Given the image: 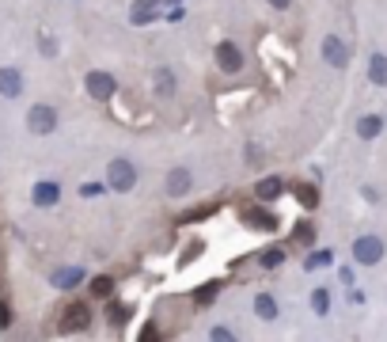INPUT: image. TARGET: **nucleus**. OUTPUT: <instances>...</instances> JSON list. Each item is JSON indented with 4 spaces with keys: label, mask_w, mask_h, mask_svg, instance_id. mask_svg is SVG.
I'll return each instance as SVG.
<instances>
[{
    "label": "nucleus",
    "mask_w": 387,
    "mask_h": 342,
    "mask_svg": "<svg viewBox=\"0 0 387 342\" xmlns=\"http://www.w3.org/2000/svg\"><path fill=\"white\" fill-rule=\"evenodd\" d=\"M383 239L376 236V232H361L353 239V263L357 266H376V263H383Z\"/></svg>",
    "instance_id": "f257e3e1"
},
{
    "label": "nucleus",
    "mask_w": 387,
    "mask_h": 342,
    "mask_svg": "<svg viewBox=\"0 0 387 342\" xmlns=\"http://www.w3.org/2000/svg\"><path fill=\"white\" fill-rule=\"evenodd\" d=\"M88 323H91V308L84 301H72V304H65V308H61L58 331H61V335H77V331H88Z\"/></svg>",
    "instance_id": "f03ea898"
},
{
    "label": "nucleus",
    "mask_w": 387,
    "mask_h": 342,
    "mask_svg": "<svg viewBox=\"0 0 387 342\" xmlns=\"http://www.w3.org/2000/svg\"><path fill=\"white\" fill-rule=\"evenodd\" d=\"M133 183H137V168H133V160L118 156V160H110V164H107V187H110V190L126 194V190H133Z\"/></svg>",
    "instance_id": "7ed1b4c3"
},
{
    "label": "nucleus",
    "mask_w": 387,
    "mask_h": 342,
    "mask_svg": "<svg viewBox=\"0 0 387 342\" xmlns=\"http://www.w3.org/2000/svg\"><path fill=\"white\" fill-rule=\"evenodd\" d=\"M27 129H31L34 137H50L53 129H58V107L34 103L31 110H27Z\"/></svg>",
    "instance_id": "20e7f679"
},
{
    "label": "nucleus",
    "mask_w": 387,
    "mask_h": 342,
    "mask_svg": "<svg viewBox=\"0 0 387 342\" xmlns=\"http://www.w3.org/2000/svg\"><path fill=\"white\" fill-rule=\"evenodd\" d=\"M84 91H88L91 99H99V103H107V99H114L118 80L110 77V72H103V69H91L88 77H84Z\"/></svg>",
    "instance_id": "39448f33"
},
{
    "label": "nucleus",
    "mask_w": 387,
    "mask_h": 342,
    "mask_svg": "<svg viewBox=\"0 0 387 342\" xmlns=\"http://www.w3.org/2000/svg\"><path fill=\"white\" fill-rule=\"evenodd\" d=\"M213 58H216V69L221 72H228V77H235V72H243V65H247V58H243V50L235 42L224 39L221 46L213 50Z\"/></svg>",
    "instance_id": "423d86ee"
},
{
    "label": "nucleus",
    "mask_w": 387,
    "mask_h": 342,
    "mask_svg": "<svg viewBox=\"0 0 387 342\" xmlns=\"http://www.w3.org/2000/svg\"><path fill=\"white\" fill-rule=\"evenodd\" d=\"M319 50H323V61L330 69H346L349 65V46H346V39H338V34H327Z\"/></svg>",
    "instance_id": "0eeeda50"
},
{
    "label": "nucleus",
    "mask_w": 387,
    "mask_h": 342,
    "mask_svg": "<svg viewBox=\"0 0 387 342\" xmlns=\"http://www.w3.org/2000/svg\"><path fill=\"white\" fill-rule=\"evenodd\" d=\"M0 96L4 99H20L23 96V72L15 65H4L0 69Z\"/></svg>",
    "instance_id": "6e6552de"
},
{
    "label": "nucleus",
    "mask_w": 387,
    "mask_h": 342,
    "mask_svg": "<svg viewBox=\"0 0 387 342\" xmlns=\"http://www.w3.org/2000/svg\"><path fill=\"white\" fill-rule=\"evenodd\" d=\"M240 221H243V225H251V228H258V232H273V228H277V217H273L270 209H262V206L243 209Z\"/></svg>",
    "instance_id": "1a4fd4ad"
},
{
    "label": "nucleus",
    "mask_w": 387,
    "mask_h": 342,
    "mask_svg": "<svg viewBox=\"0 0 387 342\" xmlns=\"http://www.w3.org/2000/svg\"><path fill=\"white\" fill-rule=\"evenodd\" d=\"M31 202L39 209H50V206H58L61 202V187L58 183H34V190H31Z\"/></svg>",
    "instance_id": "9d476101"
},
{
    "label": "nucleus",
    "mask_w": 387,
    "mask_h": 342,
    "mask_svg": "<svg viewBox=\"0 0 387 342\" xmlns=\"http://www.w3.org/2000/svg\"><path fill=\"white\" fill-rule=\"evenodd\" d=\"M383 114H376V110H372V114H361V118H357V137H361V141H376V137H380L383 133Z\"/></svg>",
    "instance_id": "9b49d317"
},
{
    "label": "nucleus",
    "mask_w": 387,
    "mask_h": 342,
    "mask_svg": "<svg viewBox=\"0 0 387 342\" xmlns=\"http://www.w3.org/2000/svg\"><path fill=\"white\" fill-rule=\"evenodd\" d=\"M88 278V270H84V266H61V270H53V285H58V289H77V285Z\"/></svg>",
    "instance_id": "f8f14e48"
},
{
    "label": "nucleus",
    "mask_w": 387,
    "mask_h": 342,
    "mask_svg": "<svg viewBox=\"0 0 387 342\" xmlns=\"http://www.w3.org/2000/svg\"><path fill=\"white\" fill-rule=\"evenodd\" d=\"M281 190H285V183H281L277 175H266V179L254 183V198H258V202H277Z\"/></svg>",
    "instance_id": "ddd939ff"
},
{
    "label": "nucleus",
    "mask_w": 387,
    "mask_h": 342,
    "mask_svg": "<svg viewBox=\"0 0 387 342\" xmlns=\"http://www.w3.org/2000/svg\"><path fill=\"white\" fill-rule=\"evenodd\" d=\"M277 297H273V293H254V316H258L262 323H273L277 320Z\"/></svg>",
    "instance_id": "4468645a"
},
{
    "label": "nucleus",
    "mask_w": 387,
    "mask_h": 342,
    "mask_svg": "<svg viewBox=\"0 0 387 342\" xmlns=\"http://www.w3.org/2000/svg\"><path fill=\"white\" fill-rule=\"evenodd\" d=\"M368 80L376 88H387V53L383 50H372V58H368Z\"/></svg>",
    "instance_id": "2eb2a0df"
},
{
    "label": "nucleus",
    "mask_w": 387,
    "mask_h": 342,
    "mask_svg": "<svg viewBox=\"0 0 387 342\" xmlns=\"http://www.w3.org/2000/svg\"><path fill=\"white\" fill-rule=\"evenodd\" d=\"M114 289H118V282L110 278V274H99V278L88 282V293H91L96 301H110V297H114Z\"/></svg>",
    "instance_id": "dca6fc26"
},
{
    "label": "nucleus",
    "mask_w": 387,
    "mask_h": 342,
    "mask_svg": "<svg viewBox=\"0 0 387 342\" xmlns=\"http://www.w3.org/2000/svg\"><path fill=\"white\" fill-rule=\"evenodd\" d=\"M194 187V175L186 171V168H175L171 175H167V194H171V198H178V194H186Z\"/></svg>",
    "instance_id": "f3484780"
},
{
    "label": "nucleus",
    "mask_w": 387,
    "mask_h": 342,
    "mask_svg": "<svg viewBox=\"0 0 387 342\" xmlns=\"http://www.w3.org/2000/svg\"><path fill=\"white\" fill-rule=\"evenodd\" d=\"M156 8H159V0H137L133 12H129V23H137V27L152 23L156 20Z\"/></svg>",
    "instance_id": "a211bd4d"
},
{
    "label": "nucleus",
    "mask_w": 387,
    "mask_h": 342,
    "mask_svg": "<svg viewBox=\"0 0 387 342\" xmlns=\"http://www.w3.org/2000/svg\"><path fill=\"white\" fill-rule=\"evenodd\" d=\"M175 91H178V84H175V72L167 69V65H159V69H156V96L171 99Z\"/></svg>",
    "instance_id": "6ab92c4d"
},
{
    "label": "nucleus",
    "mask_w": 387,
    "mask_h": 342,
    "mask_svg": "<svg viewBox=\"0 0 387 342\" xmlns=\"http://www.w3.org/2000/svg\"><path fill=\"white\" fill-rule=\"evenodd\" d=\"M292 198H296L304 209H315L319 206V187L315 183H296V187H292Z\"/></svg>",
    "instance_id": "aec40b11"
},
{
    "label": "nucleus",
    "mask_w": 387,
    "mask_h": 342,
    "mask_svg": "<svg viewBox=\"0 0 387 342\" xmlns=\"http://www.w3.org/2000/svg\"><path fill=\"white\" fill-rule=\"evenodd\" d=\"M216 293H221V282H205V285H197V289H194V304H197V308H205V304H213V301H216Z\"/></svg>",
    "instance_id": "412c9836"
},
{
    "label": "nucleus",
    "mask_w": 387,
    "mask_h": 342,
    "mask_svg": "<svg viewBox=\"0 0 387 342\" xmlns=\"http://www.w3.org/2000/svg\"><path fill=\"white\" fill-rule=\"evenodd\" d=\"M311 312H315V316H327L330 312V289H323V285L311 289Z\"/></svg>",
    "instance_id": "4be33fe9"
},
{
    "label": "nucleus",
    "mask_w": 387,
    "mask_h": 342,
    "mask_svg": "<svg viewBox=\"0 0 387 342\" xmlns=\"http://www.w3.org/2000/svg\"><path fill=\"white\" fill-rule=\"evenodd\" d=\"M334 263V251L330 247H323V251H311L308 255V263H304V270H323V266Z\"/></svg>",
    "instance_id": "5701e85b"
},
{
    "label": "nucleus",
    "mask_w": 387,
    "mask_h": 342,
    "mask_svg": "<svg viewBox=\"0 0 387 342\" xmlns=\"http://www.w3.org/2000/svg\"><path fill=\"white\" fill-rule=\"evenodd\" d=\"M213 217V206H197V209H186L183 217H178V225H194V221H205Z\"/></svg>",
    "instance_id": "b1692460"
},
{
    "label": "nucleus",
    "mask_w": 387,
    "mask_h": 342,
    "mask_svg": "<svg viewBox=\"0 0 387 342\" xmlns=\"http://www.w3.org/2000/svg\"><path fill=\"white\" fill-rule=\"evenodd\" d=\"M281 263H285V251H281V247H270V251H262V266H266V270H277Z\"/></svg>",
    "instance_id": "393cba45"
},
{
    "label": "nucleus",
    "mask_w": 387,
    "mask_h": 342,
    "mask_svg": "<svg viewBox=\"0 0 387 342\" xmlns=\"http://www.w3.org/2000/svg\"><path fill=\"white\" fill-rule=\"evenodd\" d=\"M107 320L114 323V327H122V323L129 320V304H110V308H107Z\"/></svg>",
    "instance_id": "a878e982"
},
{
    "label": "nucleus",
    "mask_w": 387,
    "mask_h": 342,
    "mask_svg": "<svg viewBox=\"0 0 387 342\" xmlns=\"http://www.w3.org/2000/svg\"><path fill=\"white\" fill-rule=\"evenodd\" d=\"M209 342H240V338H235V335H232V331H228V327H224V323H216V327L209 331Z\"/></svg>",
    "instance_id": "bb28decb"
},
{
    "label": "nucleus",
    "mask_w": 387,
    "mask_h": 342,
    "mask_svg": "<svg viewBox=\"0 0 387 342\" xmlns=\"http://www.w3.org/2000/svg\"><path fill=\"white\" fill-rule=\"evenodd\" d=\"M39 50H42V58H58V42H53L46 31L39 34Z\"/></svg>",
    "instance_id": "cd10ccee"
},
{
    "label": "nucleus",
    "mask_w": 387,
    "mask_h": 342,
    "mask_svg": "<svg viewBox=\"0 0 387 342\" xmlns=\"http://www.w3.org/2000/svg\"><path fill=\"white\" fill-rule=\"evenodd\" d=\"M296 239L304 247H311V244H315V228H311V225H296Z\"/></svg>",
    "instance_id": "c85d7f7f"
},
{
    "label": "nucleus",
    "mask_w": 387,
    "mask_h": 342,
    "mask_svg": "<svg viewBox=\"0 0 387 342\" xmlns=\"http://www.w3.org/2000/svg\"><path fill=\"white\" fill-rule=\"evenodd\" d=\"M137 342H159V331H156V323H145L140 327V338Z\"/></svg>",
    "instance_id": "c756f323"
},
{
    "label": "nucleus",
    "mask_w": 387,
    "mask_h": 342,
    "mask_svg": "<svg viewBox=\"0 0 387 342\" xmlns=\"http://www.w3.org/2000/svg\"><path fill=\"white\" fill-rule=\"evenodd\" d=\"M12 327V312H8V304L0 301V331H8Z\"/></svg>",
    "instance_id": "7c9ffc66"
},
{
    "label": "nucleus",
    "mask_w": 387,
    "mask_h": 342,
    "mask_svg": "<svg viewBox=\"0 0 387 342\" xmlns=\"http://www.w3.org/2000/svg\"><path fill=\"white\" fill-rule=\"evenodd\" d=\"M99 190H103V187H96V183H84V187H80V194H84V198H96Z\"/></svg>",
    "instance_id": "2f4dec72"
},
{
    "label": "nucleus",
    "mask_w": 387,
    "mask_h": 342,
    "mask_svg": "<svg viewBox=\"0 0 387 342\" xmlns=\"http://www.w3.org/2000/svg\"><path fill=\"white\" fill-rule=\"evenodd\" d=\"M338 278H342V285H353V270H349V266H342V270H338Z\"/></svg>",
    "instance_id": "473e14b6"
},
{
    "label": "nucleus",
    "mask_w": 387,
    "mask_h": 342,
    "mask_svg": "<svg viewBox=\"0 0 387 342\" xmlns=\"http://www.w3.org/2000/svg\"><path fill=\"white\" fill-rule=\"evenodd\" d=\"M266 4H270V8H277V12H285V8L292 4V0H266Z\"/></svg>",
    "instance_id": "72a5a7b5"
}]
</instances>
